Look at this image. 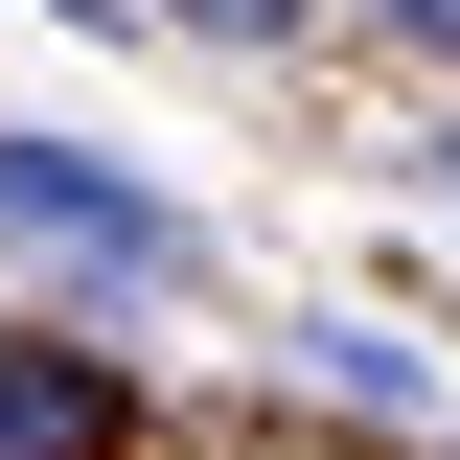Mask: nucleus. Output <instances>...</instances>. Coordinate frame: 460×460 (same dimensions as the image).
<instances>
[{
	"mask_svg": "<svg viewBox=\"0 0 460 460\" xmlns=\"http://www.w3.org/2000/svg\"><path fill=\"white\" fill-rule=\"evenodd\" d=\"M0 230H47V253H93V277H184V208L93 184L69 138H0Z\"/></svg>",
	"mask_w": 460,
	"mask_h": 460,
	"instance_id": "nucleus-1",
	"label": "nucleus"
},
{
	"mask_svg": "<svg viewBox=\"0 0 460 460\" xmlns=\"http://www.w3.org/2000/svg\"><path fill=\"white\" fill-rule=\"evenodd\" d=\"M162 23H208V47H299V0H162Z\"/></svg>",
	"mask_w": 460,
	"mask_h": 460,
	"instance_id": "nucleus-4",
	"label": "nucleus"
},
{
	"mask_svg": "<svg viewBox=\"0 0 460 460\" xmlns=\"http://www.w3.org/2000/svg\"><path fill=\"white\" fill-rule=\"evenodd\" d=\"M299 368H323V392H368V414H414V392H438V368H414L392 323H299Z\"/></svg>",
	"mask_w": 460,
	"mask_h": 460,
	"instance_id": "nucleus-3",
	"label": "nucleus"
},
{
	"mask_svg": "<svg viewBox=\"0 0 460 460\" xmlns=\"http://www.w3.org/2000/svg\"><path fill=\"white\" fill-rule=\"evenodd\" d=\"M0 460H115V368L93 345H0Z\"/></svg>",
	"mask_w": 460,
	"mask_h": 460,
	"instance_id": "nucleus-2",
	"label": "nucleus"
}]
</instances>
